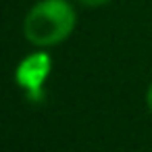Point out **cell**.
Returning a JSON list of instances; mask_svg holds the SVG:
<instances>
[{
    "instance_id": "1",
    "label": "cell",
    "mask_w": 152,
    "mask_h": 152,
    "mask_svg": "<svg viewBox=\"0 0 152 152\" xmlns=\"http://www.w3.org/2000/svg\"><path fill=\"white\" fill-rule=\"evenodd\" d=\"M75 27V11L67 0H42L25 17V38L36 46H54Z\"/></svg>"
},
{
    "instance_id": "2",
    "label": "cell",
    "mask_w": 152,
    "mask_h": 152,
    "mask_svg": "<svg viewBox=\"0 0 152 152\" xmlns=\"http://www.w3.org/2000/svg\"><path fill=\"white\" fill-rule=\"evenodd\" d=\"M52 69V61L46 52H36L25 56L15 71V79L19 83V88L25 92L29 102H42L44 100V81L48 79Z\"/></svg>"
},
{
    "instance_id": "3",
    "label": "cell",
    "mask_w": 152,
    "mask_h": 152,
    "mask_svg": "<svg viewBox=\"0 0 152 152\" xmlns=\"http://www.w3.org/2000/svg\"><path fill=\"white\" fill-rule=\"evenodd\" d=\"M79 2H81L83 7H102V4L110 2V0H79Z\"/></svg>"
},
{
    "instance_id": "4",
    "label": "cell",
    "mask_w": 152,
    "mask_h": 152,
    "mask_svg": "<svg viewBox=\"0 0 152 152\" xmlns=\"http://www.w3.org/2000/svg\"><path fill=\"white\" fill-rule=\"evenodd\" d=\"M146 102H148V108H150V113H152V86L148 88V94H146Z\"/></svg>"
}]
</instances>
